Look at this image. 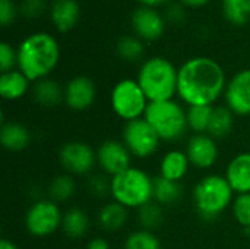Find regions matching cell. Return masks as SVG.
I'll use <instances>...</instances> for the list:
<instances>
[{"mask_svg": "<svg viewBox=\"0 0 250 249\" xmlns=\"http://www.w3.org/2000/svg\"><path fill=\"white\" fill-rule=\"evenodd\" d=\"M227 76L212 57L196 56L179 68L177 95L189 106H214L226 92Z\"/></svg>", "mask_w": 250, "mask_h": 249, "instance_id": "6da1fadb", "label": "cell"}, {"mask_svg": "<svg viewBox=\"0 0 250 249\" xmlns=\"http://www.w3.org/2000/svg\"><path fill=\"white\" fill-rule=\"evenodd\" d=\"M60 44L47 31L26 35L18 45V69L34 84L48 78L60 62Z\"/></svg>", "mask_w": 250, "mask_h": 249, "instance_id": "7a4b0ae2", "label": "cell"}, {"mask_svg": "<svg viewBox=\"0 0 250 249\" xmlns=\"http://www.w3.org/2000/svg\"><path fill=\"white\" fill-rule=\"evenodd\" d=\"M136 81L149 103L173 100L177 95L179 68L163 56H152L142 62Z\"/></svg>", "mask_w": 250, "mask_h": 249, "instance_id": "3957f363", "label": "cell"}, {"mask_svg": "<svg viewBox=\"0 0 250 249\" xmlns=\"http://www.w3.org/2000/svg\"><path fill=\"white\" fill-rule=\"evenodd\" d=\"M111 197L129 210H139L154 201V179L145 170L132 166L111 178Z\"/></svg>", "mask_w": 250, "mask_h": 249, "instance_id": "277c9868", "label": "cell"}, {"mask_svg": "<svg viewBox=\"0 0 250 249\" xmlns=\"http://www.w3.org/2000/svg\"><path fill=\"white\" fill-rule=\"evenodd\" d=\"M234 191L226 176L208 175L193 188V204L199 216L205 220H214L221 216L233 203Z\"/></svg>", "mask_w": 250, "mask_h": 249, "instance_id": "5b68a950", "label": "cell"}, {"mask_svg": "<svg viewBox=\"0 0 250 249\" xmlns=\"http://www.w3.org/2000/svg\"><path fill=\"white\" fill-rule=\"evenodd\" d=\"M144 117L155 129L161 141H179L189 129L188 113L174 98L149 103Z\"/></svg>", "mask_w": 250, "mask_h": 249, "instance_id": "8992f818", "label": "cell"}, {"mask_svg": "<svg viewBox=\"0 0 250 249\" xmlns=\"http://www.w3.org/2000/svg\"><path fill=\"white\" fill-rule=\"evenodd\" d=\"M110 104L113 112L127 123L145 116L149 100L136 79L125 78L113 87Z\"/></svg>", "mask_w": 250, "mask_h": 249, "instance_id": "52a82bcc", "label": "cell"}, {"mask_svg": "<svg viewBox=\"0 0 250 249\" xmlns=\"http://www.w3.org/2000/svg\"><path fill=\"white\" fill-rule=\"evenodd\" d=\"M63 213L51 200L35 201L25 214V227L34 238H47L62 229Z\"/></svg>", "mask_w": 250, "mask_h": 249, "instance_id": "ba28073f", "label": "cell"}, {"mask_svg": "<svg viewBox=\"0 0 250 249\" xmlns=\"http://www.w3.org/2000/svg\"><path fill=\"white\" fill-rule=\"evenodd\" d=\"M123 144L130 154L138 158L154 156L161 144V138L145 117L127 122L123 128Z\"/></svg>", "mask_w": 250, "mask_h": 249, "instance_id": "9c48e42d", "label": "cell"}, {"mask_svg": "<svg viewBox=\"0 0 250 249\" xmlns=\"http://www.w3.org/2000/svg\"><path fill=\"white\" fill-rule=\"evenodd\" d=\"M59 161L66 173L72 176H83L97 166V151L86 142L70 141L62 145Z\"/></svg>", "mask_w": 250, "mask_h": 249, "instance_id": "30bf717a", "label": "cell"}, {"mask_svg": "<svg viewBox=\"0 0 250 249\" xmlns=\"http://www.w3.org/2000/svg\"><path fill=\"white\" fill-rule=\"evenodd\" d=\"M130 26L135 35L144 43H152L164 35L167 21L158 9L138 6L130 15Z\"/></svg>", "mask_w": 250, "mask_h": 249, "instance_id": "8fae6325", "label": "cell"}, {"mask_svg": "<svg viewBox=\"0 0 250 249\" xmlns=\"http://www.w3.org/2000/svg\"><path fill=\"white\" fill-rule=\"evenodd\" d=\"M132 154L117 139H107L97 148V164L108 178H114L132 167Z\"/></svg>", "mask_w": 250, "mask_h": 249, "instance_id": "7c38bea8", "label": "cell"}, {"mask_svg": "<svg viewBox=\"0 0 250 249\" xmlns=\"http://www.w3.org/2000/svg\"><path fill=\"white\" fill-rule=\"evenodd\" d=\"M226 106L236 116L250 114V68L240 69L227 82L224 92Z\"/></svg>", "mask_w": 250, "mask_h": 249, "instance_id": "4fadbf2b", "label": "cell"}, {"mask_svg": "<svg viewBox=\"0 0 250 249\" xmlns=\"http://www.w3.org/2000/svg\"><path fill=\"white\" fill-rule=\"evenodd\" d=\"M97 100V85L85 75L70 78L64 85V104L75 112H85Z\"/></svg>", "mask_w": 250, "mask_h": 249, "instance_id": "5bb4252c", "label": "cell"}, {"mask_svg": "<svg viewBox=\"0 0 250 249\" xmlns=\"http://www.w3.org/2000/svg\"><path fill=\"white\" fill-rule=\"evenodd\" d=\"M185 153L190 161V166L201 170L211 169L218 160V145L208 134L192 135L188 141Z\"/></svg>", "mask_w": 250, "mask_h": 249, "instance_id": "9a60e30c", "label": "cell"}, {"mask_svg": "<svg viewBox=\"0 0 250 249\" xmlns=\"http://www.w3.org/2000/svg\"><path fill=\"white\" fill-rule=\"evenodd\" d=\"M48 16L56 31L66 34L72 31L81 19V4L78 0H53L48 6Z\"/></svg>", "mask_w": 250, "mask_h": 249, "instance_id": "2e32d148", "label": "cell"}, {"mask_svg": "<svg viewBox=\"0 0 250 249\" xmlns=\"http://www.w3.org/2000/svg\"><path fill=\"white\" fill-rule=\"evenodd\" d=\"M226 179L234 194H250V153H239L230 160Z\"/></svg>", "mask_w": 250, "mask_h": 249, "instance_id": "e0dca14e", "label": "cell"}, {"mask_svg": "<svg viewBox=\"0 0 250 249\" xmlns=\"http://www.w3.org/2000/svg\"><path fill=\"white\" fill-rule=\"evenodd\" d=\"M31 94L37 104L47 109L56 107L64 101V87L50 76L34 82L31 87Z\"/></svg>", "mask_w": 250, "mask_h": 249, "instance_id": "ac0fdd59", "label": "cell"}, {"mask_svg": "<svg viewBox=\"0 0 250 249\" xmlns=\"http://www.w3.org/2000/svg\"><path fill=\"white\" fill-rule=\"evenodd\" d=\"M0 142L3 148L12 153L23 151L31 142V134L26 126L18 122H1Z\"/></svg>", "mask_w": 250, "mask_h": 249, "instance_id": "d6986e66", "label": "cell"}, {"mask_svg": "<svg viewBox=\"0 0 250 249\" xmlns=\"http://www.w3.org/2000/svg\"><path fill=\"white\" fill-rule=\"evenodd\" d=\"M31 90V81L19 70L13 69L0 75V94L3 100L16 101Z\"/></svg>", "mask_w": 250, "mask_h": 249, "instance_id": "ffe728a7", "label": "cell"}, {"mask_svg": "<svg viewBox=\"0 0 250 249\" xmlns=\"http://www.w3.org/2000/svg\"><path fill=\"white\" fill-rule=\"evenodd\" d=\"M189 167H190V161L185 151L170 150L161 158L160 176H163L168 181L182 182V179L188 175Z\"/></svg>", "mask_w": 250, "mask_h": 249, "instance_id": "44dd1931", "label": "cell"}, {"mask_svg": "<svg viewBox=\"0 0 250 249\" xmlns=\"http://www.w3.org/2000/svg\"><path fill=\"white\" fill-rule=\"evenodd\" d=\"M129 220V208L125 205L111 201L103 205L98 213V223L107 232H117L126 226Z\"/></svg>", "mask_w": 250, "mask_h": 249, "instance_id": "7402d4cb", "label": "cell"}, {"mask_svg": "<svg viewBox=\"0 0 250 249\" xmlns=\"http://www.w3.org/2000/svg\"><path fill=\"white\" fill-rule=\"evenodd\" d=\"M89 229V219L88 214L78 207L69 208L66 213H63L62 220V230L69 239H81L86 235Z\"/></svg>", "mask_w": 250, "mask_h": 249, "instance_id": "603a6c76", "label": "cell"}, {"mask_svg": "<svg viewBox=\"0 0 250 249\" xmlns=\"http://www.w3.org/2000/svg\"><path fill=\"white\" fill-rule=\"evenodd\" d=\"M234 113L227 106H215L208 129V135L214 139L226 138L231 134L234 128Z\"/></svg>", "mask_w": 250, "mask_h": 249, "instance_id": "cb8c5ba5", "label": "cell"}, {"mask_svg": "<svg viewBox=\"0 0 250 249\" xmlns=\"http://www.w3.org/2000/svg\"><path fill=\"white\" fill-rule=\"evenodd\" d=\"M183 188L180 182L168 181L163 176L154 178V201L160 205H171L180 201Z\"/></svg>", "mask_w": 250, "mask_h": 249, "instance_id": "d4e9b609", "label": "cell"}, {"mask_svg": "<svg viewBox=\"0 0 250 249\" xmlns=\"http://www.w3.org/2000/svg\"><path fill=\"white\" fill-rule=\"evenodd\" d=\"M48 200L57 203V204H63L67 203L76 192V182L73 179L72 175L69 173H63V175H57L51 179L50 185H48Z\"/></svg>", "mask_w": 250, "mask_h": 249, "instance_id": "484cf974", "label": "cell"}, {"mask_svg": "<svg viewBox=\"0 0 250 249\" xmlns=\"http://www.w3.org/2000/svg\"><path fill=\"white\" fill-rule=\"evenodd\" d=\"M223 15L234 26H243L250 21V0H223Z\"/></svg>", "mask_w": 250, "mask_h": 249, "instance_id": "4316f807", "label": "cell"}, {"mask_svg": "<svg viewBox=\"0 0 250 249\" xmlns=\"http://www.w3.org/2000/svg\"><path fill=\"white\" fill-rule=\"evenodd\" d=\"M116 53L125 62H138L145 54V44L136 35H123L116 43Z\"/></svg>", "mask_w": 250, "mask_h": 249, "instance_id": "83f0119b", "label": "cell"}, {"mask_svg": "<svg viewBox=\"0 0 250 249\" xmlns=\"http://www.w3.org/2000/svg\"><path fill=\"white\" fill-rule=\"evenodd\" d=\"M136 217H138V223L141 226V229L144 230H149L154 232L157 229L161 227V225L164 223V211H163V205H160L155 201H151L148 204H145L144 207H141L139 210H136Z\"/></svg>", "mask_w": 250, "mask_h": 249, "instance_id": "f1b7e54d", "label": "cell"}, {"mask_svg": "<svg viewBox=\"0 0 250 249\" xmlns=\"http://www.w3.org/2000/svg\"><path fill=\"white\" fill-rule=\"evenodd\" d=\"M215 106H189L188 113V125L193 134H208L212 112Z\"/></svg>", "mask_w": 250, "mask_h": 249, "instance_id": "f546056e", "label": "cell"}, {"mask_svg": "<svg viewBox=\"0 0 250 249\" xmlns=\"http://www.w3.org/2000/svg\"><path fill=\"white\" fill-rule=\"evenodd\" d=\"M125 249H161V242L154 232L139 229L126 238Z\"/></svg>", "mask_w": 250, "mask_h": 249, "instance_id": "4dcf8cb0", "label": "cell"}, {"mask_svg": "<svg viewBox=\"0 0 250 249\" xmlns=\"http://www.w3.org/2000/svg\"><path fill=\"white\" fill-rule=\"evenodd\" d=\"M233 216L242 227L250 230V194H240L234 198Z\"/></svg>", "mask_w": 250, "mask_h": 249, "instance_id": "1f68e13d", "label": "cell"}, {"mask_svg": "<svg viewBox=\"0 0 250 249\" xmlns=\"http://www.w3.org/2000/svg\"><path fill=\"white\" fill-rule=\"evenodd\" d=\"M19 16L26 21L38 19L47 12V0H21L19 4Z\"/></svg>", "mask_w": 250, "mask_h": 249, "instance_id": "d6a6232c", "label": "cell"}, {"mask_svg": "<svg viewBox=\"0 0 250 249\" xmlns=\"http://www.w3.org/2000/svg\"><path fill=\"white\" fill-rule=\"evenodd\" d=\"M18 69V48L10 43L3 41L0 44V70L1 73Z\"/></svg>", "mask_w": 250, "mask_h": 249, "instance_id": "836d02e7", "label": "cell"}, {"mask_svg": "<svg viewBox=\"0 0 250 249\" xmlns=\"http://www.w3.org/2000/svg\"><path fill=\"white\" fill-rule=\"evenodd\" d=\"M89 192L97 198H105L111 195V178L107 179V175H92L88 181Z\"/></svg>", "mask_w": 250, "mask_h": 249, "instance_id": "e575fe53", "label": "cell"}, {"mask_svg": "<svg viewBox=\"0 0 250 249\" xmlns=\"http://www.w3.org/2000/svg\"><path fill=\"white\" fill-rule=\"evenodd\" d=\"M19 16V7L15 0H0V23L1 26H10Z\"/></svg>", "mask_w": 250, "mask_h": 249, "instance_id": "d590c367", "label": "cell"}, {"mask_svg": "<svg viewBox=\"0 0 250 249\" xmlns=\"http://www.w3.org/2000/svg\"><path fill=\"white\" fill-rule=\"evenodd\" d=\"M164 16H166L167 22L179 25V23L185 22V19H186V7L183 4H180L179 1L171 3V4L167 6V9L164 12Z\"/></svg>", "mask_w": 250, "mask_h": 249, "instance_id": "8d00e7d4", "label": "cell"}, {"mask_svg": "<svg viewBox=\"0 0 250 249\" xmlns=\"http://www.w3.org/2000/svg\"><path fill=\"white\" fill-rule=\"evenodd\" d=\"M180 4H183L186 9H201L207 6L211 0H177Z\"/></svg>", "mask_w": 250, "mask_h": 249, "instance_id": "74e56055", "label": "cell"}, {"mask_svg": "<svg viewBox=\"0 0 250 249\" xmlns=\"http://www.w3.org/2000/svg\"><path fill=\"white\" fill-rule=\"evenodd\" d=\"M86 249H110V244L104 238H92L88 242Z\"/></svg>", "mask_w": 250, "mask_h": 249, "instance_id": "f35d334b", "label": "cell"}, {"mask_svg": "<svg viewBox=\"0 0 250 249\" xmlns=\"http://www.w3.org/2000/svg\"><path fill=\"white\" fill-rule=\"evenodd\" d=\"M139 6H146V7H160V6H164L168 3V0H136Z\"/></svg>", "mask_w": 250, "mask_h": 249, "instance_id": "ab89813d", "label": "cell"}, {"mask_svg": "<svg viewBox=\"0 0 250 249\" xmlns=\"http://www.w3.org/2000/svg\"><path fill=\"white\" fill-rule=\"evenodd\" d=\"M0 249H19V247H18L15 242L9 241V239H1V242H0Z\"/></svg>", "mask_w": 250, "mask_h": 249, "instance_id": "60d3db41", "label": "cell"}, {"mask_svg": "<svg viewBox=\"0 0 250 249\" xmlns=\"http://www.w3.org/2000/svg\"><path fill=\"white\" fill-rule=\"evenodd\" d=\"M47 1H53V0H47Z\"/></svg>", "mask_w": 250, "mask_h": 249, "instance_id": "b9f144b4", "label": "cell"}, {"mask_svg": "<svg viewBox=\"0 0 250 249\" xmlns=\"http://www.w3.org/2000/svg\"><path fill=\"white\" fill-rule=\"evenodd\" d=\"M249 232H250V230H249Z\"/></svg>", "mask_w": 250, "mask_h": 249, "instance_id": "7bdbcfd3", "label": "cell"}]
</instances>
